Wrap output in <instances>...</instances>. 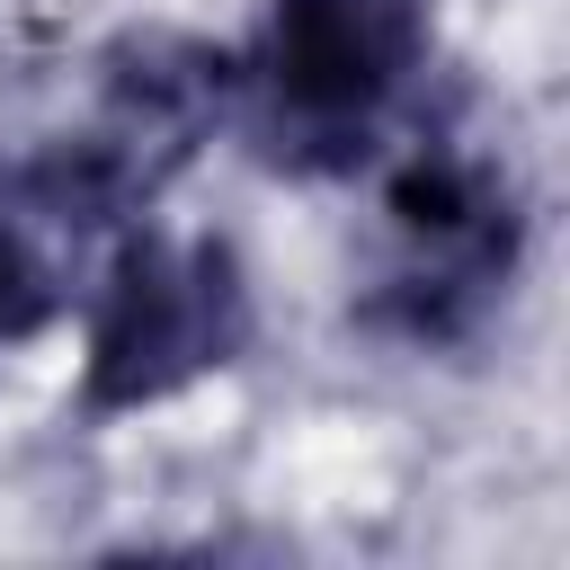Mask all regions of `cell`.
I'll use <instances>...</instances> for the list:
<instances>
[{"label": "cell", "mask_w": 570, "mask_h": 570, "mask_svg": "<svg viewBox=\"0 0 570 570\" xmlns=\"http://www.w3.org/2000/svg\"><path fill=\"white\" fill-rule=\"evenodd\" d=\"M89 258H98V249L71 240V232L18 187V169H0V356H18V347H36L45 330L71 321Z\"/></svg>", "instance_id": "4"}, {"label": "cell", "mask_w": 570, "mask_h": 570, "mask_svg": "<svg viewBox=\"0 0 570 570\" xmlns=\"http://www.w3.org/2000/svg\"><path fill=\"white\" fill-rule=\"evenodd\" d=\"M374 178H383V232L347 321L401 356H472L508 321L534 249V196L517 160L454 134L428 107L374 160Z\"/></svg>", "instance_id": "2"}, {"label": "cell", "mask_w": 570, "mask_h": 570, "mask_svg": "<svg viewBox=\"0 0 570 570\" xmlns=\"http://www.w3.org/2000/svg\"><path fill=\"white\" fill-rule=\"evenodd\" d=\"M80 365H71V419L116 428L142 410H169L258 356V276L232 232H178L160 214H134L98 240L80 276Z\"/></svg>", "instance_id": "3"}, {"label": "cell", "mask_w": 570, "mask_h": 570, "mask_svg": "<svg viewBox=\"0 0 570 570\" xmlns=\"http://www.w3.org/2000/svg\"><path fill=\"white\" fill-rule=\"evenodd\" d=\"M428 0H267L232 45V134L267 178L347 187L436 107Z\"/></svg>", "instance_id": "1"}]
</instances>
